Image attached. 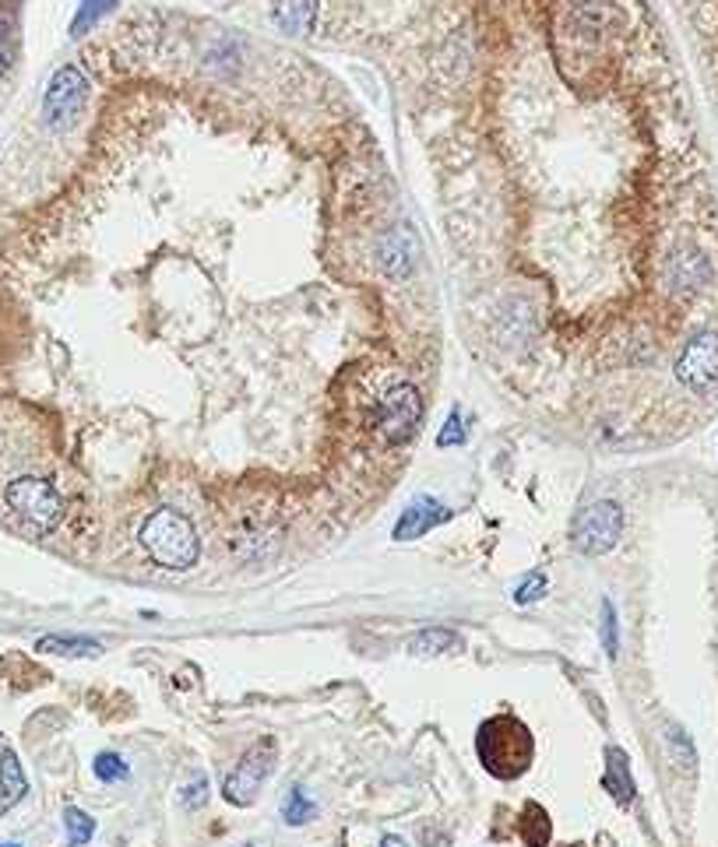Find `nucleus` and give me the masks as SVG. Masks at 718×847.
<instances>
[{"instance_id": "obj_1", "label": "nucleus", "mask_w": 718, "mask_h": 847, "mask_svg": "<svg viewBox=\"0 0 718 847\" xmlns=\"http://www.w3.org/2000/svg\"><path fill=\"white\" fill-rule=\"evenodd\" d=\"M476 756L482 770L497 781H517L532 770V756H536V739H532L528 724L504 710L479 724L476 732Z\"/></svg>"}, {"instance_id": "obj_2", "label": "nucleus", "mask_w": 718, "mask_h": 847, "mask_svg": "<svg viewBox=\"0 0 718 847\" xmlns=\"http://www.w3.org/2000/svg\"><path fill=\"white\" fill-rule=\"evenodd\" d=\"M141 549L148 559L166 570H191L202 556V538H197L191 517H183L180 511H156L148 514L141 531H138Z\"/></svg>"}, {"instance_id": "obj_3", "label": "nucleus", "mask_w": 718, "mask_h": 847, "mask_svg": "<svg viewBox=\"0 0 718 847\" xmlns=\"http://www.w3.org/2000/svg\"><path fill=\"white\" fill-rule=\"evenodd\" d=\"M4 503H8V511L36 535H49L64 517V500L57 493V485L46 479H36V476L11 479L4 485Z\"/></svg>"}, {"instance_id": "obj_4", "label": "nucleus", "mask_w": 718, "mask_h": 847, "mask_svg": "<svg viewBox=\"0 0 718 847\" xmlns=\"http://www.w3.org/2000/svg\"><path fill=\"white\" fill-rule=\"evenodd\" d=\"M423 419V398L412 384H398L388 394L377 401L374 412V430L388 447H402L420 433Z\"/></svg>"}, {"instance_id": "obj_5", "label": "nucleus", "mask_w": 718, "mask_h": 847, "mask_svg": "<svg viewBox=\"0 0 718 847\" xmlns=\"http://www.w3.org/2000/svg\"><path fill=\"white\" fill-rule=\"evenodd\" d=\"M89 103V78L81 67L68 64L49 78L46 95H43V121L49 130H71L78 124L81 110Z\"/></svg>"}, {"instance_id": "obj_6", "label": "nucleus", "mask_w": 718, "mask_h": 847, "mask_svg": "<svg viewBox=\"0 0 718 847\" xmlns=\"http://www.w3.org/2000/svg\"><path fill=\"white\" fill-rule=\"evenodd\" d=\"M275 753H278V745H275L272 735H264V739H258L254 745H250L240 764L229 770L226 785H223V799L229 805H240V809L254 805L261 785L269 781V774L275 767Z\"/></svg>"}, {"instance_id": "obj_7", "label": "nucleus", "mask_w": 718, "mask_h": 847, "mask_svg": "<svg viewBox=\"0 0 718 847\" xmlns=\"http://www.w3.org/2000/svg\"><path fill=\"white\" fill-rule=\"evenodd\" d=\"M620 535H624V511L613 500H599L592 506H584L571 524L574 549L584 556H606L620 541Z\"/></svg>"}, {"instance_id": "obj_8", "label": "nucleus", "mask_w": 718, "mask_h": 847, "mask_svg": "<svg viewBox=\"0 0 718 847\" xmlns=\"http://www.w3.org/2000/svg\"><path fill=\"white\" fill-rule=\"evenodd\" d=\"M676 380L691 391H708L718 384V334L700 331L683 345L676 359Z\"/></svg>"}, {"instance_id": "obj_9", "label": "nucleus", "mask_w": 718, "mask_h": 847, "mask_svg": "<svg viewBox=\"0 0 718 847\" xmlns=\"http://www.w3.org/2000/svg\"><path fill=\"white\" fill-rule=\"evenodd\" d=\"M451 517V511L441 503V500H433V496H415L406 511H402V517H398V524H395V538L398 541H412V538H423V535H430L437 524H444Z\"/></svg>"}, {"instance_id": "obj_10", "label": "nucleus", "mask_w": 718, "mask_h": 847, "mask_svg": "<svg viewBox=\"0 0 718 847\" xmlns=\"http://www.w3.org/2000/svg\"><path fill=\"white\" fill-rule=\"evenodd\" d=\"M711 278L708 257L697 247H683L670 257V285L676 293H697Z\"/></svg>"}, {"instance_id": "obj_11", "label": "nucleus", "mask_w": 718, "mask_h": 847, "mask_svg": "<svg viewBox=\"0 0 718 847\" xmlns=\"http://www.w3.org/2000/svg\"><path fill=\"white\" fill-rule=\"evenodd\" d=\"M29 794V777L22 770V759L14 749H0V816L11 812Z\"/></svg>"}, {"instance_id": "obj_12", "label": "nucleus", "mask_w": 718, "mask_h": 847, "mask_svg": "<svg viewBox=\"0 0 718 847\" xmlns=\"http://www.w3.org/2000/svg\"><path fill=\"white\" fill-rule=\"evenodd\" d=\"M317 11H321L317 0H272L275 25L282 32H289V36H307V32H314Z\"/></svg>"}, {"instance_id": "obj_13", "label": "nucleus", "mask_w": 718, "mask_h": 847, "mask_svg": "<svg viewBox=\"0 0 718 847\" xmlns=\"http://www.w3.org/2000/svg\"><path fill=\"white\" fill-rule=\"evenodd\" d=\"M606 791L616 799V805H630L634 802V777H630V764L624 749H606V777H603Z\"/></svg>"}, {"instance_id": "obj_14", "label": "nucleus", "mask_w": 718, "mask_h": 847, "mask_svg": "<svg viewBox=\"0 0 718 847\" xmlns=\"http://www.w3.org/2000/svg\"><path fill=\"white\" fill-rule=\"evenodd\" d=\"M465 640L447 630V626H430V630H420L409 640V651L412 654H423V657H437V654H451V651H461Z\"/></svg>"}, {"instance_id": "obj_15", "label": "nucleus", "mask_w": 718, "mask_h": 847, "mask_svg": "<svg viewBox=\"0 0 718 847\" xmlns=\"http://www.w3.org/2000/svg\"><path fill=\"white\" fill-rule=\"evenodd\" d=\"M36 651L43 654H60V657H89L103 651V643L92 640V637H71V633H54V637H43L36 643Z\"/></svg>"}, {"instance_id": "obj_16", "label": "nucleus", "mask_w": 718, "mask_h": 847, "mask_svg": "<svg viewBox=\"0 0 718 847\" xmlns=\"http://www.w3.org/2000/svg\"><path fill=\"white\" fill-rule=\"evenodd\" d=\"M549 837H554V823H549V812L539 802H528L522 809V840L528 847H546Z\"/></svg>"}, {"instance_id": "obj_17", "label": "nucleus", "mask_w": 718, "mask_h": 847, "mask_svg": "<svg viewBox=\"0 0 718 847\" xmlns=\"http://www.w3.org/2000/svg\"><path fill=\"white\" fill-rule=\"evenodd\" d=\"M317 816V805H314V799L304 791V788H289V794H286V802H282V820H286L289 826H304V823H310Z\"/></svg>"}, {"instance_id": "obj_18", "label": "nucleus", "mask_w": 718, "mask_h": 847, "mask_svg": "<svg viewBox=\"0 0 718 847\" xmlns=\"http://www.w3.org/2000/svg\"><path fill=\"white\" fill-rule=\"evenodd\" d=\"M665 749H670V759L676 764V770L683 774H694L697 767V753H694V742L680 732V728H665Z\"/></svg>"}, {"instance_id": "obj_19", "label": "nucleus", "mask_w": 718, "mask_h": 847, "mask_svg": "<svg viewBox=\"0 0 718 847\" xmlns=\"http://www.w3.org/2000/svg\"><path fill=\"white\" fill-rule=\"evenodd\" d=\"M113 8H116V0H81L75 22H71V36H75V39L86 36V32H89L92 25H99V19H106Z\"/></svg>"}, {"instance_id": "obj_20", "label": "nucleus", "mask_w": 718, "mask_h": 847, "mask_svg": "<svg viewBox=\"0 0 718 847\" xmlns=\"http://www.w3.org/2000/svg\"><path fill=\"white\" fill-rule=\"evenodd\" d=\"M64 829H68V847H86L95 837V820L81 809H64Z\"/></svg>"}, {"instance_id": "obj_21", "label": "nucleus", "mask_w": 718, "mask_h": 847, "mask_svg": "<svg viewBox=\"0 0 718 847\" xmlns=\"http://www.w3.org/2000/svg\"><path fill=\"white\" fill-rule=\"evenodd\" d=\"M92 770L103 785H116V781H127L130 777V767H127V759L121 753H99Z\"/></svg>"}, {"instance_id": "obj_22", "label": "nucleus", "mask_w": 718, "mask_h": 847, "mask_svg": "<svg viewBox=\"0 0 718 847\" xmlns=\"http://www.w3.org/2000/svg\"><path fill=\"white\" fill-rule=\"evenodd\" d=\"M546 591H549V584H546V577L536 570V573H528V577L517 584V591H514V602L517 605H528V602H539V598H546Z\"/></svg>"}, {"instance_id": "obj_23", "label": "nucleus", "mask_w": 718, "mask_h": 847, "mask_svg": "<svg viewBox=\"0 0 718 847\" xmlns=\"http://www.w3.org/2000/svg\"><path fill=\"white\" fill-rule=\"evenodd\" d=\"M183 809H202L208 802V777L205 774H194L191 785H183V794H180Z\"/></svg>"}, {"instance_id": "obj_24", "label": "nucleus", "mask_w": 718, "mask_h": 847, "mask_svg": "<svg viewBox=\"0 0 718 847\" xmlns=\"http://www.w3.org/2000/svg\"><path fill=\"white\" fill-rule=\"evenodd\" d=\"M11 57H14V36H11V19L8 11L0 8V78L8 75L11 67Z\"/></svg>"}, {"instance_id": "obj_25", "label": "nucleus", "mask_w": 718, "mask_h": 847, "mask_svg": "<svg viewBox=\"0 0 718 847\" xmlns=\"http://www.w3.org/2000/svg\"><path fill=\"white\" fill-rule=\"evenodd\" d=\"M465 444V426H461V415L451 412L447 426L437 433V447H461Z\"/></svg>"}, {"instance_id": "obj_26", "label": "nucleus", "mask_w": 718, "mask_h": 847, "mask_svg": "<svg viewBox=\"0 0 718 847\" xmlns=\"http://www.w3.org/2000/svg\"><path fill=\"white\" fill-rule=\"evenodd\" d=\"M603 648L609 657H616V613L609 602H603Z\"/></svg>"}, {"instance_id": "obj_27", "label": "nucleus", "mask_w": 718, "mask_h": 847, "mask_svg": "<svg viewBox=\"0 0 718 847\" xmlns=\"http://www.w3.org/2000/svg\"><path fill=\"white\" fill-rule=\"evenodd\" d=\"M380 847H409V840H402L398 834H388V837L380 840Z\"/></svg>"}, {"instance_id": "obj_28", "label": "nucleus", "mask_w": 718, "mask_h": 847, "mask_svg": "<svg viewBox=\"0 0 718 847\" xmlns=\"http://www.w3.org/2000/svg\"><path fill=\"white\" fill-rule=\"evenodd\" d=\"M0 847H22V844H14V840H8V844H0Z\"/></svg>"}, {"instance_id": "obj_29", "label": "nucleus", "mask_w": 718, "mask_h": 847, "mask_svg": "<svg viewBox=\"0 0 718 847\" xmlns=\"http://www.w3.org/2000/svg\"><path fill=\"white\" fill-rule=\"evenodd\" d=\"M247 847H254V844H247Z\"/></svg>"}]
</instances>
